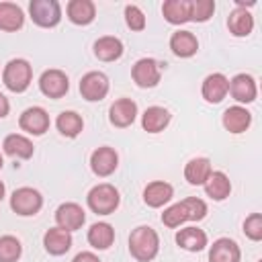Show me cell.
<instances>
[{
    "label": "cell",
    "mask_w": 262,
    "mask_h": 262,
    "mask_svg": "<svg viewBox=\"0 0 262 262\" xmlns=\"http://www.w3.org/2000/svg\"><path fill=\"white\" fill-rule=\"evenodd\" d=\"M205 215H207L205 201H201L196 196H188V199L168 207L162 213V223L166 227H178L184 221H201Z\"/></svg>",
    "instance_id": "obj_1"
},
{
    "label": "cell",
    "mask_w": 262,
    "mask_h": 262,
    "mask_svg": "<svg viewBox=\"0 0 262 262\" xmlns=\"http://www.w3.org/2000/svg\"><path fill=\"white\" fill-rule=\"evenodd\" d=\"M160 250V237L156 233V229H151L149 225H139L131 231L129 235V252L135 260L139 262H149L158 256Z\"/></svg>",
    "instance_id": "obj_2"
},
{
    "label": "cell",
    "mask_w": 262,
    "mask_h": 262,
    "mask_svg": "<svg viewBox=\"0 0 262 262\" xmlns=\"http://www.w3.org/2000/svg\"><path fill=\"white\" fill-rule=\"evenodd\" d=\"M119 190L108 184V182H102V184H96L90 192H88V207L96 213V215H111L115 213V209L119 207Z\"/></svg>",
    "instance_id": "obj_3"
},
{
    "label": "cell",
    "mask_w": 262,
    "mask_h": 262,
    "mask_svg": "<svg viewBox=\"0 0 262 262\" xmlns=\"http://www.w3.org/2000/svg\"><path fill=\"white\" fill-rule=\"evenodd\" d=\"M31 78H33V68L27 59H10L2 74L4 86L12 92H25L31 84Z\"/></svg>",
    "instance_id": "obj_4"
},
{
    "label": "cell",
    "mask_w": 262,
    "mask_h": 262,
    "mask_svg": "<svg viewBox=\"0 0 262 262\" xmlns=\"http://www.w3.org/2000/svg\"><path fill=\"white\" fill-rule=\"evenodd\" d=\"M10 207L16 215H23V217H29V215H35L39 213V209L43 207V196L39 190L31 188V186H23V188H16L10 196Z\"/></svg>",
    "instance_id": "obj_5"
},
{
    "label": "cell",
    "mask_w": 262,
    "mask_h": 262,
    "mask_svg": "<svg viewBox=\"0 0 262 262\" xmlns=\"http://www.w3.org/2000/svg\"><path fill=\"white\" fill-rule=\"evenodd\" d=\"M29 12L33 23L39 27H55L61 20V6L57 0H33L29 4Z\"/></svg>",
    "instance_id": "obj_6"
},
{
    "label": "cell",
    "mask_w": 262,
    "mask_h": 262,
    "mask_svg": "<svg viewBox=\"0 0 262 262\" xmlns=\"http://www.w3.org/2000/svg\"><path fill=\"white\" fill-rule=\"evenodd\" d=\"M131 76H133V80L139 88H154L160 82L162 63H158L151 57H141V59L135 61V66L131 70Z\"/></svg>",
    "instance_id": "obj_7"
},
{
    "label": "cell",
    "mask_w": 262,
    "mask_h": 262,
    "mask_svg": "<svg viewBox=\"0 0 262 262\" xmlns=\"http://www.w3.org/2000/svg\"><path fill=\"white\" fill-rule=\"evenodd\" d=\"M108 92V78L102 72H88L80 80V94L88 102L102 100Z\"/></svg>",
    "instance_id": "obj_8"
},
{
    "label": "cell",
    "mask_w": 262,
    "mask_h": 262,
    "mask_svg": "<svg viewBox=\"0 0 262 262\" xmlns=\"http://www.w3.org/2000/svg\"><path fill=\"white\" fill-rule=\"evenodd\" d=\"M55 221H57V227H61V229L72 233V231H76V229H80L84 225L86 213L78 203H63L55 211Z\"/></svg>",
    "instance_id": "obj_9"
},
{
    "label": "cell",
    "mask_w": 262,
    "mask_h": 262,
    "mask_svg": "<svg viewBox=\"0 0 262 262\" xmlns=\"http://www.w3.org/2000/svg\"><path fill=\"white\" fill-rule=\"evenodd\" d=\"M39 88L47 98H61L70 88V82L61 70H47L39 78Z\"/></svg>",
    "instance_id": "obj_10"
},
{
    "label": "cell",
    "mask_w": 262,
    "mask_h": 262,
    "mask_svg": "<svg viewBox=\"0 0 262 262\" xmlns=\"http://www.w3.org/2000/svg\"><path fill=\"white\" fill-rule=\"evenodd\" d=\"M18 125L23 131H27L31 135H43L49 129V115L41 106H29L27 111H23Z\"/></svg>",
    "instance_id": "obj_11"
},
{
    "label": "cell",
    "mask_w": 262,
    "mask_h": 262,
    "mask_svg": "<svg viewBox=\"0 0 262 262\" xmlns=\"http://www.w3.org/2000/svg\"><path fill=\"white\" fill-rule=\"evenodd\" d=\"M117 166H119V156L108 145H102V147L94 149L92 156H90V168L96 176H108L117 170Z\"/></svg>",
    "instance_id": "obj_12"
},
{
    "label": "cell",
    "mask_w": 262,
    "mask_h": 262,
    "mask_svg": "<svg viewBox=\"0 0 262 262\" xmlns=\"http://www.w3.org/2000/svg\"><path fill=\"white\" fill-rule=\"evenodd\" d=\"M137 117V104L131 98H119L108 108V119L115 127H129Z\"/></svg>",
    "instance_id": "obj_13"
},
{
    "label": "cell",
    "mask_w": 262,
    "mask_h": 262,
    "mask_svg": "<svg viewBox=\"0 0 262 262\" xmlns=\"http://www.w3.org/2000/svg\"><path fill=\"white\" fill-rule=\"evenodd\" d=\"M227 90H229V80H227L223 74H219V72H217V74H209V76L203 80V88H201L203 98H205L207 102H213V104L221 102V100L225 98Z\"/></svg>",
    "instance_id": "obj_14"
},
{
    "label": "cell",
    "mask_w": 262,
    "mask_h": 262,
    "mask_svg": "<svg viewBox=\"0 0 262 262\" xmlns=\"http://www.w3.org/2000/svg\"><path fill=\"white\" fill-rule=\"evenodd\" d=\"M231 96L237 102H254L256 100V82L250 74H237L229 80V90Z\"/></svg>",
    "instance_id": "obj_15"
},
{
    "label": "cell",
    "mask_w": 262,
    "mask_h": 262,
    "mask_svg": "<svg viewBox=\"0 0 262 262\" xmlns=\"http://www.w3.org/2000/svg\"><path fill=\"white\" fill-rule=\"evenodd\" d=\"M239 246L229 237H219L209 250V262H239Z\"/></svg>",
    "instance_id": "obj_16"
},
{
    "label": "cell",
    "mask_w": 262,
    "mask_h": 262,
    "mask_svg": "<svg viewBox=\"0 0 262 262\" xmlns=\"http://www.w3.org/2000/svg\"><path fill=\"white\" fill-rule=\"evenodd\" d=\"M172 196H174V188L164 180H154L143 188V201L147 207H154V209L166 205Z\"/></svg>",
    "instance_id": "obj_17"
},
{
    "label": "cell",
    "mask_w": 262,
    "mask_h": 262,
    "mask_svg": "<svg viewBox=\"0 0 262 262\" xmlns=\"http://www.w3.org/2000/svg\"><path fill=\"white\" fill-rule=\"evenodd\" d=\"M43 246H45V250L49 254L61 256L72 248V233L61 229V227H51L43 235Z\"/></svg>",
    "instance_id": "obj_18"
},
{
    "label": "cell",
    "mask_w": 262,
    "mask_h": 262,
    "mask_svg": "<svg viewBox=\"0 0 262 262\" xmlns=\"http://www.w3.org/2000/svg\"><path fill=\"white\" fill-rule=\"evenodd\" d=\"M252 123V113L244 106H229L223 113V127L229 133H242L250 127Z\"/></svg>",
    "instance_id": "obj_19"
},
{
    "label": "cell",
    "mask_w": 262,
    "mask_h": 262,
    "mask_svg": "<svg viewBox=\"0 0 262 262\" xmlns=\"http://www.w3.org/2000/svg\"><path fill=\"white\" fill-rule=\"evenodd\" d=\"M203 186H205L207 196H211L213 201H223V199H227L229 192H231V182H229V178L225 176V172H219V170H217V172H211Z\"/></svg>",
    "instance_id": "obj_20"
},
{
    "label": "cell",
    "mask_w": 262,
    "mask_h": 262,
    "mask_svg": "<svg viewBox=\"0 0 262 262\" xmlns=\"http://www.w3.org/2000/svg\"><path fill=\"white\" fill-rule=\"evenodd\" d=\"M170 49L178 57H190L199 49V41L190 31H176L170 39Z\"/></svg>",
    "instance_id": "obj_21"
},
{
    "label": "cell",
    "mask_w": 262,
    "mask_h": 262,
    "mask_svg": "<svg viewBox=\"0 0 262 262\" xmlns=\"http://www.w3.org/2000/svg\"><path fill=\"white\" fill-rule=\"evenodd\" d=\"M168 123H170V113L164 106H149L141 117V125L147 133H160L168 127Z\"/></svg>",
    "instance_id": "obj_22"
},
{
    "label": "cell",
    "mask_w": 262,
    "mask_h": 262,
    "mask_svg": "<svg viewBox=\"0 0 262 262\" xmlns=\"http://www.w3.org/2000/svg\"><path fill=\"white\" fill-rule=\"evenodd\" d=\"M2 147H4V151H6L8 156H12V158H20V160H29V158L33 156V151H35L31 139H27L25 135H18V133H10V135H6Z\"/></svg>",
    "instance_id": "obj_23"
},
{
    "label": "cell",
    "mask_w": 262,
    "mask_h": 262,
    "mask_svg": "<svg viewBox=\"0 0 262 262\" xmlns=\"http://www.w3.org/2000/svg\"><path fill=\"white\" fill-rule=\"evenodd\" d=\"M176 244L188 252H201L207 246V233L199 227H184L176 233Z\"/></svg>",
    "instance_id": "obj_24"
},
{
    "label": "cell",
    "mask_w": 262,
    "mask_h": 262,
    "mask_svg": "<svg viewBox=\"0 0 262 262\" xmlns=\"http://www.w3.org/2000/svg\"><path fill=\"white\" fill-rule=\"evenodd\" d=\"M164 18L172 25H182L190 20V0H166L162 4Z\"/></svg>",
    "instance_id": "obj_25"
},
{
    "label": "cell",
    "mask_w": 262,
    "mask_h": 262,
    "mask_svg": "<svg viewBox=\"0 0 262 262\" xmlns=\"http://www.w3.org/2000/svg\"><path fill=\"white\" fill-rule=\"evenodd\" d=\"M113 242H115V229H113V225H108L104 221L90 225V229H88V244L92 248L106 250V248L113 246Z\"/></svg>",
    "instance_id": "obj_26"
},
{
    "label": "cell",
    "mask_w": 262,
    "mask_h": 262,
    "mask_svg": "<svg viewBox=\"0 0 262 262\" xmlns=\"http://www.w3.org/2000/svg\"><path fill=\"white\" fill-rule=\"evenodd\" d=\"M25 23V14L20 10V6L12 4V2H0V29L2 31H18Z\"/></svg>",
    "instance_id": "obj_27"
},
{
    "label": "cell",
    "mask_w": 262,
    "mask_h": 262,
    "mask_svg": "<svg viewBox=\"0 0 262 262\" xmlns=\"http://www.w3.org/2000/svg\"><path fill=\"white\" fill-rule=\"evenodd\" d=\"M96 8L90 0H72L68 4V18L74 25H90L94 20Z\"/></svg>",
    "instance_id": "obj_28"
},
{
    "label": "cell",
    "mask_w": 262,
    "mask_h": 262,
    "mask_svg": "<svg viewBox=\"0 0 262 262\" xmlns=\"http://www.w3.org/2000/svg\"><path fill=\"white\" fill-rule=\"evenodd\" d=\"M94 55L98 59H102V61H115V59H119L123 55V43H121V39L111 37V35L100 37L94 43Z\"/></svg>",
    "instance_id": "obj_29"
},
{
    "label": "cell",
    "mask_w": 262,
    "mask_h": 262,
    "mask_svg": "<svg viewBox=\"0 0 262 262\" xmlns=\"http://www.w3.org/2000/svg\"><path fill=\"white\" fill-rule=\"evenodd\" d=\"M213 172L211 168V162L207 158H192L186 166H184V178L194 184V186H201L205 184V180L209 178V174Z\"/></svg>",
    "instance_id": "obj_30"
},
{
    "label": "cell",
    "mask_w": 262,
    "mask_h": 262,
    "mask_svg": "<svg viewBox=\"0 0 262 262\" xmlns=\"http://www.w3.org/2000/svg\"><path fill=\"white\" fill-rule=\"evenodd\" d=\"M227 27H229L231 35H235V37H246V35H250L252 29H254V18H252V14H250L246 8H235V10L229 14V18H227Z\"/></svg>",
    "instance_id": "obj_31"
},
{
    "label": "cell",
    "mask_w": 262,
    "mask_h": 262,
    "mask_svg": "<svg viewBox=\"0 0 262 262\" xmlns=\"http://www.w3.org/2000/svg\"><path fill=\"white\" fill-rule=\"evenodd\" d=\"M55 125H57V131L61 135H66V137H76L84 129V121H82V117L76 111H63L57 117Z\"/></svg>",
    "instance_id": "obj_32"
},
{
    "label": "cell",
    "mask_w": 262,
    "mask_h": 262,
    "mask_svg": "<svg viewBox=\"0 0 262 262\" xmlns=\"http://www.w3.org/2000/svg\"><path fill=\"white\" fill-rule=\"evenodd\" d=\"M23 254V246L14 235L0 237V262H16Z\"/></svg>",
    "instance_id": "obj_33"
},
{
    "label": "cell",
    "mask_w": 262,
    "mask_h": 262,
    "mask_svg": "<svg viewBox=\"0 0 262 262\" xmlns=\"http://www.w3.org/2000/svg\"><path fill=\"white\" fill-rule=\"evenodd\" d=\"M215 12V2L213 0H190V20L194 23H205L211 18Z\"/></svg>",
    "instance_id": "obj_34"
},
{
    "label": "cell",
    "mask_w": 262,
    "mask_h": 262,
    "mask_svg": "<svg viewBox=\"0 0 262 262\" xmlns=\"http://www.w3.org/2000/svg\"><path fill=\"white\" fill-rule=\"evenodd\" d=\"M125 20H127V27L131 31H143L145 29V16H143V12L137 6H133V4L125 6Z\"/></svg>",
    "instance_id": "obj_35"
},
{
    "label": "cell",
    "mask_w": 262,
    "mask_h": 262,
    "mask_svg": "<svg viewBox=\"0 0 262 262\" xmlns=\"http://www.w3.org/2000/svg\"><path fill=\"white\" fill-rule=\"evenodd\" d=\"M244 231L250 239L258 242L262 239V215L260 213H252L246 221H244Z\"/></svg>",
    "instance_id": "obj_36"
},
{
    "label": "cell",
    "mask_w": 262,
    "mask_h": 262,
    "mask_svg": "<svg viewBox=\"0 0 262 262\" xmlns=\"http://www.w3.org/2000/svg\"><path fill=\"white\" fill-rule=\"evenodd\" d=\"M72 262H100V260H98V256L92 254V252H80V254H76V258H74Z\"/></svg>",
    "instance_id": "obj_37"
},
{
    "label": "cell",
    "mask_w": 262,
    "mask_h": 262,
    "mask_svg": "<svg viewBox=\"0 0 262 262\" xmlns=\"http://www.w3.org/2000/svg\"><path fill=\"white\" fill-rule=\"evenodd\" d=\"M8 108H10V104H8V98L0 92V119H4L6 115H8Z\"/></svg>",
    "instance_id": "obj_38"
},
{
    "label": "cell",
    "mask_w": 262,
    "mask_h": 262,
    "mask_svg": "<svg viewBox=\"0 0 262 262\" xmlns=\"http://www.w3.org/2000/svg\"><path fill=\"white\" fill-rule=\"evenodd\" d=\"M4 199V184H2V180H0V201Z\"/></svg>",
    "instance_id": "obj_39"
},
{
    "label": "cell",
    "mask_w": 262,
    "mask_h": 262,
    "mask_svg": "<svg viewBox=\"0 0 262 262\" xmlns=\"http://www.w3.org/2000/svg\"><path fill=\"white\" fill-rule=\"evenodd\" d=\"M2 164H4V160H2V154H0V170H2Z\"/></svg>",
    "instance_id": "obj_40"
},
{
    "label": "cell",
    "mask_w": 262,
    "mask_h": 262,
    "mask_svg": "<svg viewBox=\"0 0 262 262\" xmlns=\"http://www.w3.org/2000/svg\"><path fill=\"white\" fill-rule=\"evenodd\" d=\"M260 262H262V260H260Z\"/></svg>",
    "instance_id": "obj_41"
}]
</instances>
